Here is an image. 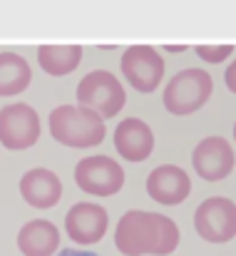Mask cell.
<instances>
[{
	"mask_svg": "<svg viewBox=\"0 0 236 256\" xmlns=\"http://www.w3.org/2000/svg\"><path fill=\"white\" fill-rule=\"evenodd\" d=\"M179 239L174 219L144 209L124 212L114 229V246L124 256H166L179 246Z\"/></svg>",
	"mask_w": 236,
	"mask_h": 256,
	"instance_id": "obj_1",
	"label": "cell"
},
{
	"mask_svg": "<svg viewBox=\"0 0 236 256\" xmlns=\"http://www.w3.org/2000/svg\"><path fill=\"white\" fill-rule=\"evenodd\" d=\"M114 150L124 162H144L154 150V132L140 117H127L114 130Z\"/></svg>",
	"mask_w": 236,
	"mask_h": 256,
	"instance_id": "obj_11",
	"label": "cell"
},
{
	"mask_svg": "<svg viewBox=\"0 0 236 256\" xmlns=\"http://www.w3.org/2000/svg\"><path fill=\"white\" fill-rule=\"evenodd\" d=\"M212 90H214V82H212V75L206 70L189 68V70L176 72L166 82L162 102H164L166 112H172L176 117H186V114L199 112L209 102Z\"/></svg>",
	"mask_w": 236,
	"mask_h": 256,
	"instance_id": "obj_3",
	"label": "cell"
},
{
	"mask_svg": "<svg viewBox=\"0 0 236 256\" xmlns=\"http://www.w3.org/2000/svg\"><path fill=\"white\" fill-rule=\"evenodd\" d=\"M236 164L234 147L224 137H206L192 152V167L204 182H222L226 179Z\"/></svg>",
	"mask_w": 236,
	"mask_h": 256,
	"instance_id": "obj_9",
	"label": "cell"
},
{
	"mask_svg": "<svg viewBox=\"0 0 236 256\" xmlns=\"http://www.w3.org/2000/svg\"><path fill=\"white\" fill-rule=\"evenodd\" d=\"M232 52H234V45H199V48H196V55H199L204 62H209V65L224 62Z\"/></svg>",
	"mask_w": 236,
	"mask_h": 256,
	"instance_id": "obj_17",
	"label": "cell"
},
{
	"mask_svg": "<svg viewBox=\"0 0 236 256\" xmlns=\"http://www.w3.org/2000/svg\"><path fill=\"white\" fill-rule=\"evenodd\" d=\"M20 194L32 209H52L62 196V182L55 172L35 167L22 174Z\"/></svg>",
	"mask_w": 236,
	"mask_h": 256,
	"instance_id": "obj_13",
	"label": "cell"
},
{
	"mask_svg": "<svg viewBox=\"0 0 236 256\" xmlns=\"http://www.w3.org/2000/svg\"><path fill=\"white\" fill-rule=\"evenodd\" d=\"M50 134L65 147L87 150L104 142L107 124L97 112L82 104H60L50 112Z\"/></svg>",
	"mask_w": 236,
	"mask_h": 256,
	"instance_id": "obj_2",
	"label": "cell"
},
{
	"mask_svg": "<svg viewBox=\"0 0 236 256\" xmlns=\"http://www.w3.org/2000/svg\"><path fill=\"white\" fill-rule=\"evenodd\" d=\"M55 256H97L92 252H82V249H60Z\"/></svg>",
	"mask_w": 236,
	"mask_h": 256,
	"instance_id": "obj_19",
	"label": "cell"
},
{
	"mask_svg": "<svg viewBox=\"0 0 236 256\" xmlns=\"http://www.w3.org/2000/svg\"><path fill=\"white\" fill-rule=\"evenodd\" d=\"M32 80V70L22 55L0 52V97H15L25 92Z\"/></svg>",
	"mask_w": 236,
	"mask_h": 256,
	"instance_id": "obj_16",
	"label": "cell"
},
{
	"mask_svg": "<svg viewBox=\"0 0 236 256\" xmlns=\"http://www.w3.org/2000/svg\"><path fill=\"white\" fill-rule=\"evenodd\" d=\"M18 249L22 256H52L60 249V232L48 219H32L18 232Z\"/></svg>",
	"mask_w": 236,
	"mask_h": 256,
	"instance_id": "obj_14",
	"label": "cell"
},
{
	"mask_svg": "<svg viewBox=\"0 0 236 256\" xmlns=\"http://www.w3.org/2000/svg\"><path fill=\"white\" fill-rule=\"evenodd\" d=\"M75 184L92 196H114L124 186V170L107 154L84 157L75 167Z\"/></svg>",
	"mask_w": 236,
	"mask_h": 256,
	"instance_id": "obj_6",
	"label": "cell"
},
{
	"mask_svg": "<svg viewBox=\"0 0 236 256\" xmlns=\"http://www.w3.org/2000/svg\"><path fill=\"white\" fill-rule=\"evenodd\" d=\"M110 226V216L107 209L92 202H78L70 206V212L65 214V232L72 242H78L82 246L87 244H97L104 239Z\"/></svg>",
	"mask_w": 236,
	"mask_h": 256,
	"instance_id": "obj_10",
	"label": "cell"
},
{
	"mask_svg": "<svg viewBox=\"0 0 236 256\" xmlns=\"http://www.w3.org/2000/svg\"><path fill=\"white\" fill-rule=\"evenodd\" d=\"M189 192H192V179L176 164H162L147 176V194L164 206L182 204L189 196Z\"/></svg>",
	"mask_w": 236,
	"mask_h": 256,
	"instance_id": "obj_12",
	"label": "cell"
},
{
	"mask_svg": "<svg viewBox=\"0 0 236 256\" xmlns=\"http://www.w3.org/2000/svg\"><path fill=\"white\" fill-rule=\"evenodd\" d=\"M166 52H184L186 50V45H179V48H174V45H169V48H164Z\"/></svg>",
	"mask_w": 236,
	"mask_h": 256,
	"instance_id": "obj_20",
	"label": "cell"
},
{
	"mask_svg": "<svg viewBox=\"0 0 236 256\" xmlns=\"http://www.w3.org/2000/svg\"><path fill=\"white\" fill-rule=\"evenodd\" d=\"M122 75L137 92L150 94L164 78V60L152 45H130L122 52Z\"/></svg>",
	"mask_w": 236,
	"mask_h": 256,
	"instance_id": "obj_8",
	"label": "cell"
},
{
	"mask_svg": "<svg viewBox=\"0 0 236 256\" xmlns=\"http://www.w3.org/2000/svg\"><path fill=\"white\" fill-rule=\"evenodd\" d=\"M194 229L209 244H226L236 236V204L226 196H209L194 212Z\"/></svg>",
	"mask_w": 236,
	"mask_h": 256,
	"instance_id": "obj_5",
	"label": "cell"
},
{
	"mask_svg": "<svg viewBox=\"0 0 236 256\" xmlns=\"http://www.w3.org/2000/svg\"><path fill=\"white\" fill-rule=\"evenodd\" d=\"M78 102L82 107L97 112L102 120H112L122 112L127 94L122 82L107 70L87 72L78 85Z\"/></svg>",
	"mask_w": 236,
	"mask_h": 256,
	"instance_id": "obj_4",
	"label": "cell"
},
{
	"mask_svg": "<svg viewBox=\"0 0 236 256\" xmlns=\"http://www.w3.org/2000/svg\"><path fill=\"white\" fill-rule=\"evenodd\" d=\"M224 82H226V87L236 94V60L226 68V72H224Z\"/></svg>",
	"mask_w": 236,
	"mask_h": 256,
	"instance_id": "obj_18",
	"label": "cell"
},
{
	"mask_svg": "<svg viewBox=\"0 0 236 256\" xmlns=\"http://www.w3.org/2000/svg\"><path fill=\"white\" fill-rule=\"evenodd\" d=\"M80 60H82L80 45H40L38 48V62L52 78H62V75L75 72Z\"/></svg>",
	"mask_w": 236,
	"mask_h": 256,
	"instance_id": "obj_15",
	"label": "cell"
},
{
	"mask_svg": "<svg viewBox=\"0 0 236 256\" xmlns=\"http://www.w3.org/2000/svg\"><path fill=\"white\" fill-rule=\"evenodd\" d=\"M234 142H236V124H234Z\"/></svg>",
	"mask_w": 236,
	"mask_h": 256,
	"instance_id": "obj_21",
	"label": "cell"
},
{
	"mask_svg": "<svg viewBox=\"0 0 236 256\" xmlns=\"http://www.w3.org/2000/svg\"><path fill=\"white\" fill-rule=\"evenodd\" d=\"M40 140V117L25 102H12L0 110V144L5 150H30Z\"/></svg>",
	"mask_w": 236,
	"mask_h": 256,
	"instance_id": "obj_7",
	"label": "cell"
}]
</instances>
